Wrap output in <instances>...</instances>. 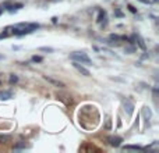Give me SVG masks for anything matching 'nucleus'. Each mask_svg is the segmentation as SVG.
I'll list each match as a JSON object with an SVG mask.
<instances>
[{
	"instance_id": "1",
	"label": "nucleus",
	"mask_w": 159,
	"mask_h": 153,
	"mask_svg": "<svg viewBox=\"0 0 159 153\" xmlns=\"http://www.w3.org/2000/svg\"><path fill=\"white\" fill-rule=\"evenodd\" d=\"M70 57H71L74 61H77V63L87 64V66H91V64H92V60H91L85 53H82V52H74V53L70 54Z\"/></svg>"
},
{
	"instance_id": "3",
	"label": "nucleus",
	"mask_w": 159,
	"mask_h": 153,
	"mask_svg": "<svg viewBox=\"0 0 159 153\" xmlns=\"http://www.w3.org/2000/svg\"><path fill=\"white\" fill-rule=\"evenodd\" d=\"M73 66H74V68L77 70L78 72H81V74H82V75H85V77H89V75H91L89 70H87L84 66H81V64L77 63V61H74V63H73Z\"/></svg>"
},
{
	"instance_id": "4",
	"label": "nucleus",
	"mask_w": 159,
	"mask_h": 153,
	"mask_svg": "<svg viewBox=\"0 0 159 153\" xmlns=\"http://www.w3.org/2000/svg\"><path fill=\"white\" fill-rule=\"evenodd\" d=\"M108 141H109V143H110L112 146L117 147V146H120V145H121V142H123V139H121L120 136H110V138H109Z\"/></svg>"
},
{
	"instance_id": "12",
	"label": "nucleus",
	"mask_w": 159,
	"mask_h": 153,
	"mask_svg": "<svg viewBox=\"0 0 159 153\" xmlns=\"http://www.w3.org/2000/svg\"><path fill=\"white\" fill-rule=\"evenodd\" d=\"M32 61H35V63H41V61H42V57L34 56V57H32Z\"/></svg>"
},
{
	"instance_id": "8",
	"label": "nucleus",
	"mask_w": 159,
	"mask_h": 153,
	"mask_svg": "<svg viewBox=\"0 0 159 153\" xmlns=\"http://www.w3.org/2000/svg\"><path fill=\"white\" fill-rule=\"evenodd\" d=\"M10 141L9 135H0V143H7Z\"/></svg>"
},
{
	"instance_id": "9",
	"label": "nucleus",
	"mask_w": 159,
	"mask_h": 153,
	"mask_svg": "<svg viewBox=\"0 0 159 153\" xmlns=\"http://www.w3.org/2000/svg\"><path fill=\"white\" fill-rule=\"evenodd\" d=\"M124 149H134V150H142L141 146H137V145H127Z\"/></svg>"
},
{
	"instance_id": "7",
	"label": "nucleus",
	"mask_w": 159,
	"mask_h": 153,
	"mask_svg": "<svg viewBox=\"0 0 159 153\" xmlns=\"http://www.w3.org/2000/svg\"><path fill=\"white\" fill-rule=\"evenodd\" d=\"M135 40L138 42V46H140V48H141L142 50H145V49H147V46H145V43H144V39H142V38H141L140 35L135 36Z\"/></svg>"
},
{
	"instance_id": "13",
	"label": "nucleus",
	"mask_w": 159,
	"mask_h": 153,
	"mask_svg": "<svg viewBox=\"0 0 159 153\" xmlns=\"http://www.w3.org/2000/svg\"><path fill=\"white\" fill-rule=\"evenodd\" d=\"M39 50H42V52H49V53H52V52H53V49H52V48H39Z\"/></svg>"
},
{
	"instance_id": "11",
	"label": "nucleus",
	"mask_w": 159,
	"mask_h": 153,
	"mask_svg": "<svg viewBox=\"0 0 159 153\" xmlns=\"http://www.w3.org/2000/svg\"><path fill=\"white\" fill-rule=\"evenodd\" d=\"M144 114H145V118L149 120V118H151V111H149V109H148V107H144Z\"/></svg>"
},
{
	"instance_id": "6",
	"label": "nucleus",
	"mask_w": 159,
	"mask_h": 153,
	"mask_svg": "<svg viewBox=\"0 0 159 153\" xmlns=\"http://www.w3.org/2000/svg\"><path fill=\"white\" fill-rule=\"evenodd\" d=\"M13 98V92L10 90H0V100H9Z\"/></svg>"
},
{
	"instance_id": "17",
	"label": "nucleus",
	"mask_w": 159,
	"mask_h": 153,
	"mask_svg": "<svg viewBox=\"0 0 159 153\" xmlns=\"http://www.w3.org/2000/svg\"><path fill=\"white\" fill-rule=\"evenodd\" d=\"M0 59H2V56H0Z\"/></svg>"
},
{
	"instance_id": "15",
	"label": "nucleus",
	"mask_w": 159,
	"mask_h": 153,
	"mask_svg": "<svg viewBox=\"0 0 159 153\" xmlns=\"http://www.w3.org/2000/svg\"><path fill=\"white\" fill-rule=\"evenodd\" d=\"M0 13H2V10H0Z\"/></svg>"
},
{
	"instance_id": "10",
	"label": "nucleus",
	"mask_w": 159,
	"mask_h": 153,
	"mask_svg": "<svg viewBox=\"0 0 159 153\" xmlns=\"http://www.w3.org/2000/svg\"><path fill=\"white\" fill-rule=\"evenodd\" d=\"M9 82H10V84H15V82H18V77H17V75H14V74L10 75Z\"/></svg>"
},
{
	"instance_id": "14",
	"label": "nucleus",
	"mask_w": 159,
	"mask_h": 153,
	"mask_svg": "<svg viewBox=\"0 0 159 153\" xmlns=\"http://www.w3.org/2000/svg\"><path fill=\"white\" fill-rule=\"evenodd\" d=\"M129 9H130V11H131V13H137V10H135L133 6H129Z\"/></svg>"
},
{
	"instance_id": "2",
	"label": "nucleus",
	"mask_w": 159,
	"mask_h": 153,
	"mask_svg": "<svg viewBox=\"0 0 159 153\" xmlns=\"http://www.w3.org/2000/svg\"><path fill=\"white\" fill-rule=\"evenodd\" d=\"M43 79H45V81H48L49 84H52L53 86H57V88H64V86H66V85H64V82L59 81V79L52 78V77H49V75H43Z\"/></svg>"
},
{
	"instance_id": "16",
	"label": "nucleus",
	"mask_w": 159,
	"mask_h": 153,
	"mask_svg": "<svg viewBox=\"0 0 159 153\" xmlns=\"http://www.w3.org/2000/svg\"><path fill=\"white\" fill-rule=\"evenodd\" d=\"M153 2H156V0H153Z\"/></svg>"
},
{
	"instance_id": "5",
	"label": "nucleus",
	"mask_w": 159,
	"mask_h": 153,
	"mask_svg": "<svg viewBox=\"0 0 159 153\" xmlns=\"http://www.w3.org/2000/svg\"><path fill=\"white\" fill-rule=\"evenodd\" d=\"M123 103H124V110L127 111V114H129V116H131L133 110H134V105H133L130 100H124Z\"/></svg>"
}]
</instances>
